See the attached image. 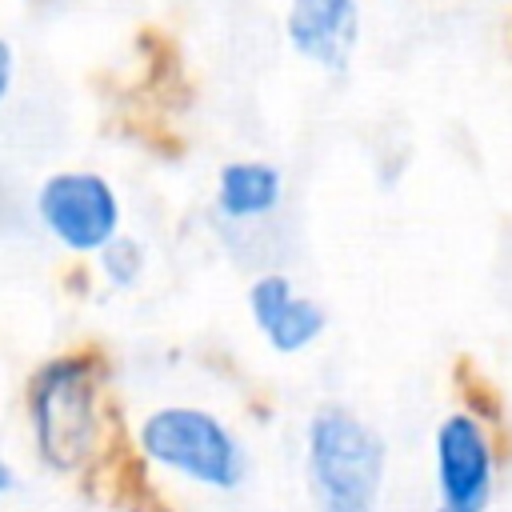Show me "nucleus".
Listing matches in <instances>:
<instances>
[{
    "mask_svg": "<svg viewBox=\"0 0 512 512\" xmlns=\"http://www.w3.org/2000/svg\"><path fill=\"white\" fill-rule=\"evenodd\" d=\"M16 72H20V60H16V48L8 36H0V108L12 100V88H16Z\"/></svg>",
    "mask_w": 512,
    "mask_h": 512,
    "instance_id": "10",
    "label": "nucleus"
},
{
    "mask_svg": "<svg viewBox=\"0 0 512 512\" xmlns=\"http://www.w3.org/2000/svg\"><path fill=\"white\" fill-rule=\"evenodd\" d=\"M284 168L264 156H236L216 168L212 212L232 228H252L284 208Z\"/></svg>",
    "mask_w": 512,
    "mask_h": 512,
    "instance_id": "8",
    "label": "nucleus"
},
{
    "mask_svg": "<svg viewBox=\"0 0 512 512\" xmlns=\"http://www.w3.org/2000/svg\"><path fill=\"white\" fill-rule=\"evenodd\" d=\"M140 452L204 488H236L244 480V448L236 432L208 408L164 404L140 420Z\"/></svg>",
    "mask_w": 512,
    "mask_h": 512,
    "instance_id": "3",
    "label": "nucleus"
},
{
    "mask_svg": "<svg viewBox=\"0 0 512 512\" xmlns=\"http://www.w3.org/2000/svg\"><path fill=\"white\" fill-rule=\"evenodd\" d=\"M12 488H16V468H12V464L0 456V496H8Z\"/></svg>",
    "mask_w": 512,
    "mask_h": 512,
    "instance_id": "11",
    "label": "nucleus"
},
{
    "mask_svg": "<svg viewBox=\"0 0 512 512\" xmlns=\"http://www.w3.org/2000/svg\"><path fill=\"white\" fill-rule=\"evenodd\" d=\"M104 360L96 352H60L44 360L28 380V428L44 464L80 468L100 436Z\"/></svg>",
    "mask_w": 512,
    "mask_h": 512,
    "instance_id": "1",
    "label": "nucleus"
},
{
    "mask_svg": "<svg viewBox=\"0 0 512 512\" xmlns=\"http://www.w3.org/2000/svg\"><path fill=\"white\" fill-rule=\"evenodd\" d=\"M284 40L316 72H348L360 48V0H288Z\"/></svg>",
    "mask_w": 512,
    "mask_h": 512,
    "instance_id": "7",
    "label": "nucleus"
},
{
    "mask_svg": "<svg viewBox=\"0 0 512 512\" xmlns=\"http://www.w3.org/2000/svg\"><path fill=\"white\" fill-rule=\"evenodd\" d=\"M92 268H96V276L112 288V292H132L140 280H144V272H148V244L140 240V236H132V232H116L104 248H96L92 256Z\"/></svg>",
    "mask_w": 512,
    "mask_h": 512,
    "instance_id": "9",
    "label": "nucleus"
},
{
    "mask_svg": "<svg viewBox=\"0 0 512 512\" xmlns=\"http://www.w3.org/2000/svg\"><path fill=\"white\" fill-rule=\"evenodd\" d=\"M496 480V448L476 412H448L436 428V484L444 512H484Z\"/></svg>",
    "mask_w": 512,
    "mask_h": 512,
    "instance_id": "5",
    "label": "nucleus"
},
{
    "mask_svg": "<svg viewBox=\"0 0 512 512\" xmlns=\"http://www.w3.org/2000/svg\"><path fill=\"white\" fill-rule=\"evenodd\" d=\"M40 232L68 256H92L124 228L116 184L96 168H56L32 192Z\"/></svg>",
    "mask_w": 512,
    "mask_h": 512,
    "instance_id": "4",
    "label": "nucleus"
},
{
    "mask_svg": "<svg viewBox=\"0 0 512 512\" xmlns=\"http://www.w3.org/2000/svg\"><path fill=\"white\" fill-rule=\"evenodd\" d=\"M244 304H248V316H252L256 332L264 336V344L280 356H296V352L312 348L328 328L324 304L316 296L300 292L296 280L280 268H264L260 276H252Z\"/></svg>",
    "mask_w": 512,
    "mask_h": 512,
    "instance_id": "6",
    "label": "nucleus"
},
{
    "mask_svg": "<svg viewBox=\"0 0 512 512\" xmlns=\"http://www.w3.org/2000/svg\"><path fill=\"white\" fill-rule=\"evenodd\" d=\"M380 480V436L340 404L316 408L308 420V484L320 512H372Z\"/></svg>",
    "mask_w": 512,
    "mask_h": 512,
    "instance_id": "2",
    "label": "nucleus"
}]
</instances>
